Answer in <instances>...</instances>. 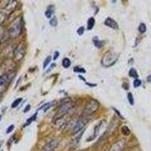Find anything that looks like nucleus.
Instances as JSON below:
<instances>
[{
  "mask_svg": "<svg viewBox=\"0 0 151 151\" xmlns=\"http://www.w3.org/2000/svg\"><path fill=\"white\" fill-rule=\"evenodd\" d=\"M73 107V103L70 99H64V101L59 106L57 113L55 114V119L58 120L59 119L62 118L70 111Z\"/></svg>",
  "mask_w": 151,
  "mask_h": 151,
  "instance_id": "obj_1",
  "label": "nucleus"
},
{
  "mask_svg": "<svg viewBox=\"0 0 151 151\" xmlns=\"http://www.w3.org/2000/svg\"><path fill=\"white\" fill-rule=\"evenodd\" d=\"M98 107H99V103L96 100L91 99V101L86 104V106H85V108L83 112V116H84L85 117L91 116V114L95 113V111L98 110Z\"/></svg>",
  "mask_w": 151,
  "mask_h": 151,
  "instance_id": "obj_2",
  "label": "nucleus"
},
{
  "mask_svg": "<svg viewBox=\"0 0 151 151\" xmlns=\"http://www.w3.org/2000/svg\"><path fill=\"white\" fill-rule=\"evenodd\" d=\"M117 59H118V55L116 54L113 53V52H108L104 56L101 63L104 67H108L115 64Z\"/></svg>",
  "mask_w": 151,
  "mask_h": 151,
  "instance_id": "obj_3",
  "label": "nucleus"
},
{
  "mask_svg": "<svg viewBox=\"0 0 151 151\" xmlns=\"http://www.w3.org/2000/svg\"><path fill=\"white\" fill-rule=\"evenodd\" d=\"M21 28H22V25H21V21L20 20L15 21V22L13 23L12 26L10 27L9 29V36L11 38H16L21 34Z\"/></svg>",
  "mask_w": 151,
  "mask_h": 151,
  "instance_id": "obj_4",
  "label": "nucleus"
},
{
  "mask_svg": "<svg viewBox=\"0 0 151 151\" xmlns=\"http://www.w3.org/2000/svg\"><path fill=\"white\" fill-rule=\"evenodd\" d=\"M87 121L84 119H80L77 122H76L75 125L73 126V133L74 134H77L79 132H81L82 130H83V128L86 125Z\"/></svg>",
  "mask_w": 151,
  "mask_h": 151,
  "instance_id": "obj_5",
  "label": "nucleus"
},
{
  "mask_svg": "<svg viewBox=\"0 0 151 151\" xmlns=\"http://www.w3.org/2000/svg\"><path fill=\"white\" fill-rule=\"evenodd\" d=\"M58 144L59 142L57 141V140H52V141L48 142V144L43 147L42 151H54L57 147H58Z\"/></svg>",
  "mask_w": 151,
  "mask_h": 151,
  "instance_id": "obj_6",
  "label": "nucleus"
},
{
  "mask_svg": "<svg viewBox=\"0 0 151 151\" xmlns=\"http://www.w3.org/2000/svg\"><path fill=\"white\" fill-rule=\"evenodd\" d=\"M24 53H25V49H24V47L23 46V45H19L14 52V57L17 60H21L24 57Z\"/></svg>",
  "mask_w": 151,
  "mask_h": 151,
  "instance_id": "obj_7",
  "label": "nucleus"
},
{
  "mask_svg": "<svg viewBox=\"0 0 151 151\" xmlns=\"http://www.w3.org/2000/svg\"><path fill=\"white\" fill-rule=\"evenodd\" d=\"M104 24L106 26L112 28V29H118L119 25L116 23V21H115L111 17H107V18L105 20Z\"/></svg>",
  "mask_w": 151,
  "mask_h": 151,
  "instance_id": "obj_8",
  "label": "nucleus"
},
{
  "mask_svg": "<svg viewBox=\"0 0 151 151\" xmlns=\"http://www.w3.org/2000/svg\"><path fill=\"white\" fill-rule=\"evenodd\" d=\"M125 147V143L123 141H120L116 143L114 145L111 147L110 151H122Z\"/></svg>",
  "mask_w": 151,
  "mask_h": 151,
  "instance_id": "obj_9",
  "label": "nucleus"
},
{
  "mask_svg": "<svg viewBox=\"0 0 151 151\" xmlns=\"http://www.w3.org/2000/svg\"><path fill=\"white\" fill-rule=\"evenodd\" d=\"M93 43H94V45L98 48H101L103 47L104 44V41H101V40L98 39V37H94L93 38Z\"/></svg>",
  "mask_w": 151,
  "mask_h": 151,
  "instance_id": "obj_10",
  "label": "nucleus"
},
{
  "mask_svg": "<svg viewBox=\"0 0 151 151\" xmlns=\"http://www.w3.org/2000/svg\"><path fill=\"white\" fill-rule=\"evenodd\" d=\"M83 132H84V130H83L82 132H79V134H78L77 136H75L74 137V138L73 139L72 141V143L73 144H74V145H77L78 144H79V142L80 141V139H81V137H82V135H83Z\"/></svg>",
  "mask_w": 151,
  "mask_h": 151,
  "instance_id": "obj_11",
  "label": "nucleus"
},
{
  "mask_svg": "<svg viewBox=\"0 0 151 151\" xmlns=\"http://www.w3.org/2000/svg\"><path fill=\"white\" fill-rule=\"evenodd\" d=\"M94 24H95V20H94V17H90V18L88 20L87 29H92L94 26Z\"/></svg>",
  "mask_w": 151,
  "mask_h": 151,
  "instance_id": "obj_12",
  "label": "nucleus"
},
{
  "mask_svg": "<svg viewBox=\"0 0 151 151\" xmlns=\"http://www.w3.org/2000/svg\"><path fill=\"white\" fill-rule=\"evenodd\" d=\"M9 81V76L8 75H2L0 76V86H2L5 83H8Z\"/></svg>",
  "mask_w": 151,
  "mask_h": 151,
  "instance_id": "obj_13",
  "label": "nucleus"
},
{
  "mask_svg": "<svg viewBox=\"0 0 151 151\" xmlns=\"http://www.w3.org/2000/svg\"><path fill=\"white\" fill-rule=\"evenodd\" d=\"M62 65H63V67H64V68H69L71 65L70 60L69 58H64V60L62 61Z\"/></svg>",
  "mask_w": 151,
  "mask_h": 151,
  "instance_id": "obj_14",
  "label": "nucleus"
},
{
  "mask_svg": "<svg viewBox=\"0 0 151 151\" xmlns=\"http://www.w3.org/2000/svg\"><path fill=\"white\" fill-rule=\"evenodd\" d=\"M37 114H38V112H36V113H35V114L33 116H31L30 118L28 119L27 120V122H26V123H25V125H24V127H25V126H27V125H29V124L31 123V122L36 120V118H37Z\"/></svg>",
  "mask_w": 151,
  "mask_h": 151,
  "instance_id": "obj_15",
  "label": "nucleus"
},
{
  "mask_svg": "<svg viewBox=\"0 0 151 151\" xmlns=\"http://www.w3.org/2000/svg\"><path fill=\"white\" fill-rule=\"evenodd\" d=\"M129 74L131 77L136 78V79H137V77H138V73H137V70L134 68H131L129 72Z\"/></svg>",
  "mask_w": 151,
  "mask_h": 151,
  "instance_id": "obj_16",
  "label": "nucleus"
},
{
  "mask_svg": "<svg viewBox=\"0 0 151 151\" xmlns=\"http://www.w3.org/2000/svg\"><path fill=\"white\" fill-rule=\"evenodd\" d=\"M121 132H122V134L125 136H128L130 134L131 132L130 129L127 127V126H122V129H121Z\"/></svg>",
  "mask_w": 151,
  "mask_h": 151,
  "instance_id": "obj_17",
  "label": "nucleus"
},
{
  "mask_svg": "<svg viewBox=\"0 0 151 151\" xmlns=\"http://www.w3.org/2000/svg\"><path fill=\"white\" fill-rule=\"evenodd\" d=\"M138 31L140 32V33H144L147 31V27L145 25V24L144 23H141V24L138 27Z\"/></svg>",
  "mask_w": 151,
  "mask_h": 151,
  "instance_id": "obj_18",
  "label": "nucleus"
},
{
  "mask_svg": "<svg viewBox=\"0 0 151 151\" xmlns=\"http://www.w3.org/2000/svg\"><path fill=\"white\" fill-rule=\"evenodd\" d=\"M51 60H52V57L48 56L46 58L45 60H44V63H43V69H45L47 67V66L51 63Z\"/></svg>",
  "mask_w": 151,
  "mask_h": 151,
  "instance_id": "obj_19",
  "label": "nucleus"
},
{
  "mask_svg": "<svg viewBox=\"0 0 151 151\" xmlns=\"http://www.w3.org/2000/svg\"><path fill=\"white\" fill-rule=\"evenodd\" d=\"M73 71L76 73H86V70L83 67H75L73 69Z\"/></svg>",
  "mask_w": 151,
  "mask_h": 151,
  "instance_id": "obj_20",
  "label": "nucleus"
},
{
  "mask_svg": "<svg viewBox=\"0 0 151 151\" xmlns=\"http://www.w3.org/2000/svg\"><path fill=\"white\" fill-rule=\"evenodd\" d=\"M21 101H22V98H17V99H16L15 101H14L13 103H12V108H15V107H17V106H18L19 104H20V103L21 102Z\"/></svg>",
  "mask_w": 151,
  "mask_h": 151,
  "instance_id": "obj_21",
  "label": "nucleus"
},
{
  "mask_svg": "<svg viewBox=\"0 0 151 151\" xmlns=\"http://www.w3.org/2000/svg\"><path fill=\"white\" fill-rule=\"evenodd\" d=\"M128 100H129V102L130 103L131 105H134V97H133V94L131 92L128 93Z\"/></svg>",
  "mask_w": 151,
  "mask_h": 151,
  "instance_id": "obj_22",
  "label": "nucleus"
},
{
  "mask_svg": "<svg viewBox=\"0 0 151 151\" xmlns=\"http://www.w3.org/2000/svg\"><path fill=\"white\" fill-rule=\"evenodd\" d=\"M53 12H54V9H47L46 12H45V17H46L47 18H50V17H52V14H53Z\"/></svg>",
  "mask_w": 151,
  "mask_h": 151,
  "instance_id": "obj_23",
  "label": "nucleus"
},
{
  "mask_svg": "<svg viewBox=\"0 0 151 151\" xmlns=\"http://www.w3.org/2000/svg\"><path fill=\"white\" fill-rule=\"evenodd\" d=\"M49 24L52 27H56L58 25V20H57L56 17H54L53 18H52L49 21Z\"/></svg>",
  "mask_w": 151,
  "mask_h": 151,
  "instance_id": "obj_24",
  "label": "nucleus"
},
{
  "mask_svg": "<svg viewBox=\"0 0 151 151\" xmlns=\"http://www.w3.org/2000/svg\"><path fill=\"white\" fill-rule=\"evenodd\" d=\"M51 106H52V104L47 103V104H45L43 105L42 106H41V107H40V110H44V112H45V111H47V110H48L50 107H51Z\"/></svg>",
  "mask_w": 151,
  "mask_h": 151,
  "instance_id": "obj_25",
  "label": "nucleus"
},
{
  "mask_svg": "<svg viewBox=\"0 0 151 151\" xmlns=\"http://www.w3.org/2000/svg\"><path fill=\"white\" fill-rule=\"evenodd\" d=\"M141 81L140 80V79H136L134 81V83H133V85H134V88H138L139 86H141Z\"/></svg>",
  "mask_w": 151,
  "mask_h": 151,
  "instance_id": "obj_26",
  "label": "nucleus"
},
{
  "mask_svg": "<svg viewBox=\"0 0 151 151\" xmlns=\"http://www.w3.org/2000/svg\"><path fill=\"white\" fill-rule=\"evenodd\" d=\"M5 17H6V14H5V13H3V12H0V25H1V24H2L3 21H5Z\"/></svg>",
  "mask_w": 151,
  "mask_h": 151,
  "instance_id": "obj_27",
  "label": "nucleus"
},
{
  "mask_svg": "<svg viewBox=\"0 0 151 151\" xmlns=\"http://www.w3.org/2000/svg\"><path fill=\"white\" fill-rule=\"evenodd\" d=\"M84 31H85V28L83 27H79V29H77V33L79 35V36H82V35L84 33Z\"/></svg>",
  "mask_w": 151,
  "mask_h": 151,
  "instance_id": "obj_28",
  "label": "nucleus"
},
{
  "mask_svg": "<svg viewBox=\"0 0 151 151\" xmlns=\"http://www.w3.org/2000/svg\"><path fill=\"white\" fill-rule=\"evenodd\" d=\"M14 125H11L9 128L7 129V131H6V134H9L12 131L14 130Z\"/></svg>",
  "mask_w": 151,
  "mask_h": 151,
  "instance_id": "obj_29",
  "label": "nucleus"
},
{
  "mask_svg": "<svg viewBox=\"0 0 151 151\" xmlns=\"http://www.w3.org/2000/svg\"><path fill=\"white\" fill-rule=\"evenodd\" d=\"M30 105L29 104H28V105H27L26 106V107H25V108H24V113H27L28 111H29V110H30Z\"/></svg>",
  "mask_w": 151,
  "mask_h": 151,
  "instance_id": "obj_30",
  "label": "nucleus"
},
{
  "mask_svg": "<svg viewBox=\"0 0 151 151\" xmlns=\"http://www.w3.org/2000/svg\"><path fill=\"white\" fill-rule=\"evenodd\" d=\"M59 55H60V54H59L58 52H55V55H54V58H53L54 60H56V59H58V58L59 57Z\"/></svg>",
  "mask_w": 151,
  "mask_h": 151,
  "instance_id": "obj_31",
  "label": "nucleus"
},
{
  "mask_svg": "<svg viewBox=\"0 0 151 151\" xmlns=\"http://www.w3.org/2000/svg\"><path fill=\"white\" fill-rule=\"evenodd\" d=\"M113 110H114V111L116 112V113H117V114H118V116L119 117H121V119H123V116H122V115H121L120 114V113H119V110H116V108H113Z\"/></svg>",
  "mask_w": 151,
  "mask_h": 151,
  "instance_id": "obj_32",
  "label": "nucleus"
},
{
  "mask_svg": "<svg viewBox=\"0 0 151 151\" xmlns=\"http://www.w3.org/2000/svg\"><path fill=\"white\" fill-rule=\"evenodd\" d=\"M2 33H3V29H2V27L0 26V40H1V38L2 36Z\"/></svg>",
  "mask_w": 151,
  "mask_h": 151,
  "instance_id": "obj_33",
  "label": "nucleus"
},
{
  "mask_svg": "<svg viewBox=\"0 0 151 151\" xmlns=\"http://www.w3.org/2000/svg\"><path fill=\"white\" fill-rule=\"evenodd\" d=\"M86 85H88V86H90V87H95V86H97L96 84H90V83H86Z\"/></svg>",
  "mask_w": 151,
  "mask_h": 151,
  "instance_id": "obj_34",
  "label": "nucleus"
},
{
  "mask_svg": "<svg viewBox=\"0 0 151 151\" xmlns=\"http://www.w3.org/2000/svg\"><path fill=\"white\" fill-rule=\"evenodd\" d=\"M79 79H83V81H84V82H86V79H84V78H83V76H79Z\"/></svg>",
  "mask_w": 151,
  "mask_h": 151,
  "instance_id": "obj_35",
  "label": "nucleus"
},
{
  "mask_svg": "<svg viewBox=\"0 0 151 151\" xmlns=\"http://www.w3.org/2000/svg\"><path fill=\"white\" fill-rule=\"evenodd\" d=\"M147 80H148V82L151 83V75H150L149 76H148V77H147Z\"/></svg>",
  "mask_w": 151,
  "mask_h": 151,
  "instance_id": "obj_36",
  "label": "nucleus"
},
{
  "mask_svg": "<svg viewBox=\"0 0 151 151\" xmlns=\"http://www.w3.org/2000/svg\"><path fill=\"white\" fill-rule=\"evenodd\" d=\"M1 119H2V115H0V121H1Z\"/></svg>",
  "mask_w": 151,
  "mask_h": 151,
  "instance_id": "obj_37",
  "label": "nucleus"
},
{
  "mask_svg": "<svg viewBox=\"0 0 151 151\" xmlns=\"http://www.w3.org/2000/svg\"><path fill=\"white\" fill-rule=\"evenodd\" d=\"M2 142L0 143V147H1V146H2Z\"/></svg>",
  "mask_w": 151,
  "mask_h": 151,
  "instance_id": "obj_38",
  "label": "nucleus"
},
{
  "mask_svg": "<svg viewBox=\"0 0 151 151\" xmlns=\"http://www.w3.org/2000/svg\"><path fill=\"white\" fill-rule=\"evenodd\" d=\"M0 97H1V95H0Z\"/></svg>",
  "mask_w": 151,
  "mask_h": 151,
  "instance_id": "obj_39",
  "label": "nucleus"
}]
</instances>
